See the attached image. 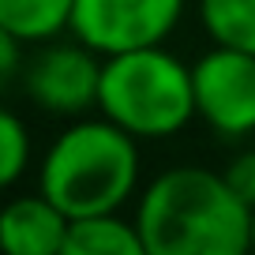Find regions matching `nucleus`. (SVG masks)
Returning a JSON list of instances; mask_svg holds the SVG:
<instances>
[{
	"mask_svg": "<svg viewBox=\"0 0 255 255\" xmlns=\"http://www.w3.org/2000/svg\"><path fill=\"white\" fill-rule=\"evenodd\" d=\"M38 191L68 218L124 210L139 191V139L109 117H75L49 143Z\"/></svg>",
	"mask_w": 255,
	"mask_h": 255,
	"instance_id": "nucleus-2",
	"label": "nucleus"
},
{
	"mask_svg": "<svg viewBox=\"0 0 255 255\" xmlns=\"http://www.w3.org/2000/svg\"><path fill=\"white\" fill-rule=\"evenodd\" d=\"M98 113L135 139H173L195 117L191 64L161 45L113 53L102 64Z\"/></svg>",
	"mask_w": 255,
	"mask_h": 255,
	"instance_id": "nucleus-3",
	"label": "nucleus"
},
{
	"mask_svg": "<svg viewBox=\"0 0 255 255\" xmlns=\"http://www.w3.org/2000/svg\"><path fill=\"white\" fill-rule=\"evenodd\" d=\"M184 4L188 0H75L72 34L102 56L161 45L176 30Z\"/></svg>",
	"mask_w": 255,
	"mask_h": 255,
	"instance_id": "nucleus-6",
	"label": "nucleus"
},
{
	"mask_svg": "<svg viewBox=\"0 0 255 255\" xmlns=\"http://www.w3.org/2000/svg\"><path fill=\"white\" fill-rule=\"evenodd\" d=\"M146 255H240L252 252V207L207 165L158 173L135 203Z\"/></svg>",
	"mask_w": 255,
	"mask_h": 255,
	"instance_id": "nucleus-1",
	"label": "nucleus"
},
{
	"mask_svg": "<svg viewBox=\"0 0 255 255\" xmlns=\"http://www.w3.org/2000/svg\"><path fill=\"white\" fill-rule=\"evenodd\" d=\"M72 15L75 0H0V30L26 45H41L72 30Z\"/></svg>",
	"mask_w": 255,
	"mask_h": 255,
	"instance_id": "nucleus-9",
	"label": "nucleus"
},
{
	"mask_svg": "<svg viewBox=\"0 0 255 255\" xmlns=\"http://www.w3.org/2000/svg\"><path fill=\"white\" fill-rule=\"evenodd\" d=\"M199 23L214 45L255 53V0H199Z\"/></svg>",
	"mask_w": 255,
	"mask_h": 255,
	"instance_id": "nucleus-10",
	"label": "nucleus"
},
{
	"mask_svg": "<svg viewBox=\"0 0 255 255\" xmlns=\"http://www.w3.org/2000/svg\"><path fill=\"white\" fill-rule=\"evenodd\" d=\"M222 176L229 180V188L237 191L240 199L255 210V150H237L229 161H225Z\"/></svg>",
	"mask_w": 255,
	"mask_h": 255,
	"instance_id": "nucleus-12",
	"label": "nucleus"
},
{
	"mask_svg": "<svg viewBox=\"0 0 255 255\" xmlns=\"http://www.w3.org/2000/svg\"><path fill=\"white\" fill-rule=\"evenodd\" d=\"M252 252H255V210H252Z\"/></svg>",
	"mask_w": 255,
	"mask_h": 255,
	"instance_id": "nucleus-14",
	"label": "nucleus"
},
{
	"mask_svg": "<svg viewBox=\"0 0 255 255\" xmlns=\"http://www.w3.org/2000/svg\"><path fill=\"white\" fill-rule=\"evenodd\" d=\"M195 117L222 139L255 131V53L214 45L191 64Z\"/></svg>",
	"mask_w": 255,
	"mask_h": 255,
	"instance_id": "nucleus-5",
	"label": "nucleus"
},
{
	"mask_svg": "<svg viewBox=\"0 0 255 255\" xmlns=\"http://www.w3.org/2000/svg\"><path fill=\"white\" fill-rule=\"evenodd\" d=\"M30 169V135L15 113L0 117V184L15 188L19 176Z\"/></svg>",
	"mask_w": 255,
	"mask_h": 255,
	"instance_id": "nucleus-11",
	"label": "nucleus"
},
{
	"mask_svg": "<svg viewBox=\"0 0 255 255\" xmlns=\"http://www.w3.org/2000/svg\"><path fill=\"white\" fill-rule=\"evenodd\" d=\"M68 229L72 218L41 191L11 199L0 214V240L11 255H64Z\"/></svg>",
	"mask_w": 255,
	"mask_h": 255,
	"instance_id": "nucleus-7",
	"label": "nucleus"
},
{
	"mask_svg": "<svg viewBox=\"0 0 255 255\" xmlns=\"http://www.w3.org/2000/svg\"><path fill=\"white\" fill-rule=\"evenodd\" d=\"M105 56L72 34V41H41L23 68V90L49 117H87L98 109Z\"/></svg>",
	"mask_w": 255,
	"mask_h": 255,
	"instance_id": "nucleus-4",
	"label": "nucleus"
},
{
	"mask_svg": "<svg viewBox=\"0 0 255 255\" xmlns=\"http://www.w3.org/2000/svg\"><path fill=\"white\" fill-rule=\"evenodd\" d=\"M26 41H19L15 34L0 30V79L4 83H15L19 79V53H23Z\"/></svg>",
	"mask_w": 255,
	"mask_h": 255,
	"instance_id": "nucleus-13",
	"label": "nucleus"
},
{
	"mask_svg": "<svg viewBox=\"0 0 255 255\" xmlns=\"http://www.w3.org/2000/svg\"><path fill=\"white\" fill-rule=\"evenodd\" d=\"M64 255H146V244H143L135 218L109 210V214L72 218Z\"/></svg>",
	"mask_w": 255,
	"mask_h": 255,
	"instance_id": "nucleus-8",
	"label": "nucleus"
}]
</instances>
